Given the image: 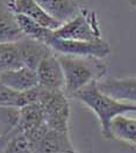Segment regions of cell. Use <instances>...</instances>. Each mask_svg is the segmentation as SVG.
Returning <instances> with one entry per match:
<instances>
[{
    "mask_svg": "<svg viewBox=\"0 0 136 153\" xmlns=\"http://www.w3.org/2000/svg\"><path fill=\"white\" fill-rule=\"evenodd\" d=\"M64 72V92L72 97L79 89L93 81H99L106 76L107 65L101 58L94 56L57 55Z\"/></svg>",
    "mask_w": 136,
    "mask_h": 153,
    "instance_id": "cell-1",
    "label": "cell"
},
{
    "mask_svg": "<svg viewBox=\"0 0 136 153\" xmlns=\"http://www.w3.org/2000/svg\"><path fill=\"white\" fill-rule=\"evenodd\" d=\"M72 99H76L90 108L99 120L102 136L111 139L109 125L112 120L121 114L136 111V105L126 101H119L101 92L98 87V81H93L87 86L79 89Z\"/></svg>",
    "mask_w": 136,
    "mask_h": 153,
    "instance_id": "cell-2",
    "label": "cell"
},
{
    "mask_svg": "<svg viewBox=\"0 0 136 153\" xmlns=\"http://www.w3.org/2000/svg\"><path fill=\"white\" fill-rule=\"evenodd\" d=\"M39 103L43 111L44 123L49 129L69 132L70 105L63 91H50L40 86Z\"/></svg>",
    "mask_w": 136,
    "mask_h": 153,
    "instance_id": "cell-3",
    "label": "cell"
},
{
    "mask_svg": "<svg viewBox=\"0 0 136 153\" xmlns=\"http://www.w3.org/2000/svg\"><path fill=\"white\" fill-rule=\"evenodd\" d=\"M51 35L57 38L77 41H98L102 38L97 13L87 8H81L77 15L58 29L52 30Z\"/></svg>",
    "mask_w": 136,
    "mask_h": 153,
    "instance_id": "cell-4",
    "label": "cell"
},
{
    "mask_svg": "<svg viewBox=\"0 0 136 153\" xmlns=\"http://www.w3.org/2000/svg\"><path fill=\"white\" fill-rule=\"evenodd\" d=\"M46 43L56 55L94 56L104 59L111 53V45L102 38L98 41H77L57 38L50 35Z\"/></svg>",
    "mask_w": 136,
    "mask_h": 153,
    "instance_id": "cell-5",
    "label": "cell"
},
{
    "mask_svg": "<svg viewBox=\"0 0 136 153\" xmlns=\"http://www.w3.org/2000/svg\"><path fill=\"white\" fill-rule=\"evenodd\" d=\"M34 153H72L76 152L70 132H61L47 128L31 144Z\"/></svg>",
    "mask_w": 136,
    "mask_h": 153,
    "instance_id": "cell-6",
    "label": "cell"
},
{
    "mask_svg": "<svg viewBox=\"0 0 136 153\" xmlns=\"http://www.w3.org/2000/svg\"><path fill=\"white\" fill-rule=\"evenodd\" d=\"M36 73L39 79V86L50 91L64 92V72L56 53L44 58L36 68Z\"/></svg>",
    "mask_w": 136,
    "mask_h": 153,
    "instance_id": "cell-7",
    "label": "cell"
},
{
    "mask_svg": "<svg viewBox=\"0 0 136 153\" xmlns=\"http://www.w3.org/2000/svg\"><path fill=\"white\" fill-rule=\"evenodd\" d=\"M98 87L101 92L119 101H126L136 105V76H104L98 81Z\"/></svg>",
    "mask_w": 136,
    "mask_h": 153,
    "instance_id": "cell-8",
    "label": "cell"
},
{
    "mask_svg": "<svg viewBox=\"0 0 136 153\" xmlns=\"http://www.w3.org/2000/svg\"><path fill=\"white\" fill-rule=\"evenodd\" d=\"M7 4L15 14H22L46 28L56 30L62 26L59 21L51 18L35 0H7Z\"/></svg>",
    "mask_w": 136,
    "mask_h": 153,
    "instance_id": "cell-9",
    "label": "cell"
},
{
    "mask_svg": "<svg viewBox=\"0 0 136 153\" xmlns=\"http://www.w3.org/2000/svg\"><path fill=\"white\" fill-rule=\"evenodd\" d=\"M23 66L36 70L40 63L48 56L55 55L47 43L30 37H23L18 41Z\"/></svg>",
    "mask_w": 136,
    "mask_h": 153,
    "instance_id": "cell-10",
    "label": "cell"
},
{
    "mask_svg": "<svg viewBox=\"0 0 136 153\" xmlns=\"http://www.w3.org/2000/svg\"><path fill=\"white\" fill-rule=\"evenodd\" d=\"M0 81L15 92H26L39 85L36 70L22 66L0 73Z\"/></svg>",
    "mask_w": 136,
    "mask_h": 153,
    "instance_id": "cell-11",
    "label": "cell"
},
{
    "mask_svg": "<svg viewBox=\"0 0 136 153\" xmlns=\"http://www.w3.org/2000/svg\"><path fill=\"white\" fill-rule=\"evenodd\" d=\"M26 37L16 21V14L10 10L7 0H0V43L18 42Z\"/></svg>",
    "mask_w": 136,
    "mask_h": 153,
    "instance_id": "cell-12",
    "label": "cell"
},
{
    "mask_svg": "<svg viewBox=\"0 0 136 153\" xmlns=\"http://www.w3.org/2000/svg\"><path fill=\"white\" fill-rule=\"evenodd\" d=\"M40 6L62 25L71 20L83 7L77 0H35Z\"/></svg>",
    "mask_w": 136,
    "mask_h": 153,
    "instance_id": "cell-13",
    "label": "cell"
},
{
    "mask_svg": "<svg viewBox=\"0 0 136 153\" xmlns=\"http://www.w3.org/2000/svg\"><path fill=\"white\" fill-rule=\"evenodd\" d=\"M43 125H46V123H44L43 111L39 102L26 105L19 109L18 128L26 136L34 134Z\"/></svg>",
    "mask_w": 136,
    "mask_h": 153,
    "instance_id": "cell-14",
    "label": "cell"
},
{
    "mask_svg": "<svg viewBox=\"0 0 136 153\" xmlns=\"http://www.w3.org/2000/svg\"><path fill=\"white\" fill-rule=\"evenodd\" d=\"M111 139H117L127 144L136 145V118L125 114L115 116L109 125Z\"/></svg>",
    "mask_w": 136,
    "mask_h": 153,
    "instance_id": "cell-15",
    "label": "cell"
},
{
    "mask_svg": "<svg viewBox=\"0 0 136 153\" xmlns=\"http://www.w3.org/2000/svg\"><path fill=\"white\" fill-rule=\"evenodd\" d=\"M19 109L16 107L0 105V151L18 128Z\"/></svg>",
    "mask_w": 136,
    "mask_h": 153,
    "instance_id": "cell-16",
    "label": "cell"
},
{
    "mask_svg": "<svg viewBox=\"0 0 136 153\" xmlns=\"http://www.w3.org/2000/svg\"><path fill=\"white\" fill-rule=\"evenodd\" d=\"M23 66L18 42L0 43V73Z\"/></svg>",
    "mask_w": 136,
    "mask_h": 153,
    "instance_id": "cell-17",
    "label": "cell"
},
{
    "mask_svg": "<svg viewBox=\"0 0 136 153\" xmlns=\"http://www.w3.org/2000/svg\"><path fill=\"white\" fill-rule=\"evenodd\" d=\"M16 21L19 23V27L21 31L26 37L34 38L37 41H42L46 43L47 38L51 35L52 30L43 27L42 25L37 23L36 21L29 19L22 14H16Z\"/></svg>",
    "mask_w": 136,
    "mask_h": 153,
    "instance_id": "cell-18",
    "label": "cell"
},
{
    "mask_svg": "<svg viewBox=\"0 0 136 153\" xmlns=\"http://www.w3.org/2000/svg\"><path fill=\"white\" fill-rule=\"evenodd\" d=\"M0 153H34L29 138L16 128L14 134L4 145Z\"/></svg>",
    "mask_w": 136,
    "mask_h": 153,
    "instance_id": "cell-19",
    "label": "cell"
},
{
    "mask_svg": "<svg viewBox=\"0 0 136 153\" xmlns=\"http://www.w3.org/2000/svg\"><path fill=\"white\" fill-rule=\"evenodd\" d=\"M0 105L20 108V93L5 86L0 81Z\"/></svg>",
    "mask_w": 136,
    "mask_h": 153,
    "instance_id": "cell-20",
    "label": "cell"
},
{
    "mask_svg": "<svg viewBox=\"0 0 136 153\" xmlns=\"http://www.w3.org/2000/svg\"><path fill=\"white\" fill-rule=\"evenodd\" d=\"M129 4H130L132 7H134L136 10V0H129Z\"/></svg>",
    "mask_w": 136,
    "mask_h": 153,
    "instance_id": "cell-21",
    "label": "cell"
},
{
    "mask_svg": "<svg viewBox=\"0 0 136 153\" xmlns=\"http://www.w3.org/2000/svg\"><path fill=\"white\" fill-rule=\"evenodd\" d=\"M72 153H79V152H77V151H76V152H72Z\"/></svg>",
    "mask_w": 136,
    "mask_h": 153,
    "instance_id": "cell-22",
    "label": "cell"
}]
</instances>
